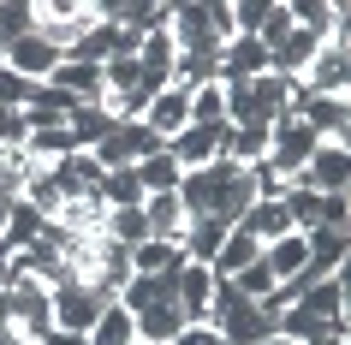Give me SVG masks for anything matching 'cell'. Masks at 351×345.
Listing matches in <instances>:
<instances>
[{
	"instance_id": "obj_13",
	"label": "cell",
	"mask_w": 351,
	"mask_h": 345,
	"mask_svg": "<svg viewBox=\"0 0 351 345\" xmlns=\"http://www.w3.org/2000/svg\"><path fill=\"white\" fill-rule=\"evenodd\" d=\"M262 72H268V48L256 36H232L221 48V84H250Z\"/></svg>"
},
{
	"instance_id": "obj_33",
	"label": "cell",
	"mask_w": 351,
	"mask_h": 345,
	"mask_svg": "<svg viewBox=\"0 0 351 345\" xmlns=\"http://www.w3.org/2000/svg\"><path fill=\"white\" fill-rule=\"evenodd\" d=\"M30 95H36V84H30V78H19V72H6V66H0V108H30Z\"/></svg>"
},
{
	"instance_id": "obj_39",
	"label": "cell",
	"mask_w": 351,
	"mask_h": 345,
	"mask_svg": "<svg viewBox=\"0 0 351 345\" xmlns=\"http://www.w3.org/2000/svg\"><path fill=\"white\" fill-rule=\"evenodd\" d=\"M310 345H346V333H333V327H328V333H322V340H310Z\"/></svg>"
},
{
	"instance_id": "obj_14",
	"label": "cell",
	"mask_w": 351,
	"mask_h": 345,
	"mask_svg": "<svg viewBox=\"0 0 351 345\" xmlns=\"http://www.w3.org/2000/svg\"><path fill=\"white\" fill-rule=\"evenodd\" d=\"M185 202H179V191H155V197H143V226L149 238H167V244H179V233H185Z\"/></svg>"
},
{
	"instance_id": "obj_7",
	"label": "cell",
	"mask_w": 351,
	"mask_h": 345,
	"mask_svg": "<svg viewBox=\"0 0 351 345\" xmlns=\"http://www.w3.org/2000/svg\"><path fill=\"white\" fill-rule=\"evenodd\" d=\"M226 131L232 126H185L179 137H167V155H173V167L179 173H197V167H208V161H221V149H226Z\"/></svg>"
},
{
	"instance_id": "obj_38",
	"label": "cell",
	"mask_w": 351,
	"mask_h": 345,
	"mask_svg": "<svg viewBox=\"0 0 351 345\" xmlns=\"http://www.w3.org/2000/svg\"><path fill=\"white\" fill-rule=\"evenodd\" d=\"M42 345H84V340H77V333H48Z\"/></svg>"
},
{
	"instance_id": "obj_22",
	"label": "cell",
	"mask_w": 351,
	"mask_h": 345,
	"mask_svg": "<svg viewBox=\"0 0 351 345\" xmlns=\"http://www.w3.org/2000/svg\"><path fill=\"white\" fill-rule=\"evenodd\" d=\"M256 256H262V244H256V238H244L239 226H232V233H226V244L215 250V262H208V274H215V280H232V274L250 268Z\"/></svg>"
},
{
	"instance_id": "obj_11",
	"label": "cell",
	"mask_w": 351,
	"mask_h": 345,
	"mask_svg": "<svg viewBox=\"0 0 351 345\" xmlns=\"http://www.w3.org/2000/svg\"><path fill=\"white\" fill-rule=\"evenodd\" d=\"M60 60H66V54H60V48H48L36 30H30V36H19V42H6V72L30 78V84H48Z\"/></svg>"
},
{
	"instance_id": "obj_2",
	"label": "cell",
	"mask_w": 351,
	"mask_h": 345,
	"mask_svg": "<svg viewBox=\"0 0 351 345\" xmlns=\"http://www.w3.org/2000/svg\"><path fill=\"white\" fill-rule=\"evenodd\" d=\"M315 143H322V137H315V131L304 126L298 113H286V119H274V126H268V161H262V167H268L280 185H292L298 173L310 167Z\"/></svg>"
},
{
	"instance_id": "obj_8",
	"label": "cell",
	"mask_w": 351,
	"mask_h": 345,
	"mask_svg": "<svg viewBox=\"0 0 351 345\" xmlns=\"http://www.w3.org/2000/svg\"><path fill=\"white\" fill-rule=\"evenodd\" d=\"M298 179L310 185V191H322V197H339L351 185V143H315L310 167H304Z\"/></svg>"
},
{
	"instance_id": "obj_37",
	"label": "cell",
	"mask_w": 351,
	"mask_h": 345,
	"mask_svg": "<svg viewBox=\"0 0 351 345\" xmlns=\"http://www.w3.org/2000/svg\"><path fill=\"white\" fill-rule=\"evenodd\" d=\"M0 345H30V340H24V333H19L12 322H0Z\"/></svg>"
},
{
	"instance_id": "obj_9",
	"label": "cell",
	"mask_w": 351,
	"mask_h": 345,
	"mask_svg": "<svg viewBox=\"0 0 351 345\" xmlns=\"http://www.w3.org/2000/svg\"><path fill=\"white\" fill-rule=\"evenodd\" d=\"M208 292H215V274L203 262H185L167 274V298L185 309V322H208Z\"/></svg>"
},
{
	"instance_id": "obj_16",
	"label": "cell",
	"mask_w": 351,
	"mask_h": 345,
	"mask_svg": "<svg viewBox=\"0 0 351 345\" xmlns=\"http://www.w3.org/2000/svg\"><path fill=\"white\" fill-rule=\"evenodd\" d=\"M131 322H137V340H143V345H173V333L185 327V309H179L173 298H167V304H149V309H137Z\"/></svg>"
},
{
	"instance_id": "obj_15",
	"label": "cell",
	"mask_w": 351,
	"mask_h": 345,
	"mask_svg": "<svg viewBox=\"0 0 351 345\" xmlns=\"http://www.w3.org/2000/svg\"><path fill=\"white\" fill-rule=\"evenodd\" d=\"M226 233H232V226H221V220L215 215H191L185 220V233H179V250H185V262H215V250H221L226 244Z\"/></svg>"
},
{
	"instance_id": "obj_29",
	"label": "cell",
	"mask_w": 351,
	"mask_h": 345,
	"mask_svg": "<svg viewBox=\"0 0 351 345\" xmlns=\"http://www.w3.org/2000/svg\"><path fill=\"white\" fill-rule=\"evenodd\" d=\"M66 126H72L77 149H95V143H101V137L113 131V119H108L101 108H72V119H66Z\"/></svg>"
},
{
	"instance_id": "obj_28",
	"label": "cell",
	"mask_w": 351,
	"mask_h": 345,
	"mask_svg": "<svg viewBox=\"0 0 351 345\" xmlns=\"http://www.w3.org/2000/svg\"><path fill=\"white\" fill-rule=\"evenodd\" d=\"M119 304L137 316V309H149V304H167V274L161 280H149V274H131L125 286H119Z\"/></svg>"
},
{
	"instance_id": "obj_3",
	"label": "cell",
	"mask_w": 351,
	"mask_h": 345,
	"mask_svg": "<svg viewBox=\"0 0 351 345\" xmlns=\"http://www.w3.org/2000/svg\"><path fill=\"white\" fill-rule=\"evenodd\" d=\"M48 298H54V333H77V340H84V333L95 327V316H101V309L113 304L108 292H101V286H90V280L54 286Z\"/></svg>"
},
{
	"instance_id": "obj_35",
	"label": "cell",
	"mask_w": 351,
	"mask_h": 345,
	"mask_svg": "<svg viewBox=\"0 0 351 345\" xmlns=\"http://www.w3.org/2000/svg\"><path fill=\"white\" fill-rule=\"evenodd\" d=\"M24 137H30L24 113L19 108H0V149H24Z\"/></svg>"
},
{
	"instance_id": "obj_27",
	"label": "cell",
	"mask_w": 351,
	"mask_h": 345,
	"mask_svg": "<svg viewBox=\"0 0 351 345\" xmlns=\"http://www.w3.org/2000/svg\"><path fill=\"white\" fill-rule=\"evenodd\" d=\"M24 202H30V209H36L42 220H48V215L60 209V202H66V185H60V173H54V167H42L36 179H30V191H24Z\"/></svg>"
},
{
	"instance_id": "obj_40",
	"label": "cell",
	"mask_w": 351,
	"mask_h": 345,
	"mask_svg": "<svg viewBox=\"0 0 351 345\" xmlns=\"http://www.w3.org/2000/svg\"><path fill=\"white\" fill-rule=\"evenodd\" d=\"M6 220H12V202L0 197V238H6Z\"/></svg>"
},
{
	"instance_id": "obj_6",
	"label": "cell",
	"mask_w": 351,
	"mask_h": 345,
	"mask_svg": "<svg viewBox=\"0 0 351 345\" xmlns=\"http://www.w3.org/2000/svg\"><path fill=\"white\" fill-rule=\"evenodd\" d=\"M155 149H161V137H155L143 119H131V126H113L108 137L90 149V155H95V167H101V173H113V167H137L143 155H155Z\"/></svg>"
},
{
	"instance_id": "obj_19",
	"label": "cell",
	"mask_w": 351,
	"mask_h": 345,
	"mask_svg": "<svg viewBox=\"0 0 351 345\" xmlns=\"http://www.w3.org/2000/svg\"><path fill=\"white\" fill-rule=\"evenodd\" d=\"M185 268V250L179 244H167V238H143L137 250H131V274H149V280H161V274Z\"/></svg>"
},
{
	"instance_id": "obj_36",
	"label": "cell",
	"mask_w": 351,
	"mask_h": 345,
	"mask_svg": "<svg viewBox=\"0 0 351 345\" xmlns=\"http://www.w3.org/2000/svg\"><path fill=\"white\" fill-rule=\"evenodd\" d=\"M173 345H221V333H215L208 322H185L179 333H173Z\"/></svg>"
},
{
	"instance_id": "obj_34",
	"label": "cell",
	"mask_w": 351,
	"mask_h": 345,
	"mask_svg": "<svg viewBox=\"0 0 351 345\" xmlns=\"http://www.w3.org/2000/svg\"><path fill=\"white\" fill-rule=\"evenodd\" d=\"M315 226H328V233H346V226H351V202H346V191H339V197H322V215H315Z\"/></svg>"
},
{
	"instance_id": "obj_17",
	"label": "cell",
	"mask_w": 351,
	"mask_h": 345,
	"mask_svg": "<svg viewBox=\"0 0 351 345\" xmlns=\"http://www.w3.org/2000/svg\"><path fill=\"white\" fill-rule=\"evenodd\" d=\"M239 233L256 238V244H274V238L292 233V220H286V209H280V202H262V197H256V202L239 215Z\"/></svg>"
},
{
	"instance_id": "obj_18",
	"label": "cell",
	"mask_w": 351,
	"mask_h": 345,
	"mask_svg": "<svg viewBox=\"0 0 351 345\" xmlns=\"http://www.w3.org/2000/svg\"><path fill=\"white\" fill-rule=\"evenodd\" d=\"M262 262L274 274V286L280 280H298L304 262H310V244H304V233H286V238H274V244H262Z\"/></svg>"
},
{
	"instance_id": "obj_42",
	"label": "cell",
	"mask_w": 351,
	"mask_h": 345,
	"mask_svg": "<svg viewBox=\"0 0 351 345\" xmlns=\"http://www.w3.org/2000/svg\"><path fill=\"white\" fill-rule=\"evenodd\" d=\"M131 345H143V340H131Z\"/></svg>"
},
{
	"instance_id": "obj_20",
	"label": "cell",
	"mask_w": 351,
	"mask_h": 345,
	"mask_svg": "<svg viewBox=\"0 0 351 345\" xmlns=\"http://www.w3.org/2000/svg\"><path fill=\"white\" fill-rule=\"evenodd\" d=\"M72 119V102L60 90H48V84H36V95H30V108H24V126L30 131H60Z\"/></svg>"
},
{
	"instance_id": "obj_26",
	"label": "cell",
	"mask_w": 351,
	"mask_h": 345,
	"mask_svg": "<svg viewBox=\"0 0 351 345\" xmlns=\"http://www.w3.org/2000/svg\"><path fill=\"white\" fill-rule=\"evenodd\" d=\"M101 233L113 238V244H125V250H137L149 238V226H143V209H108V220H101Z\"/></svg>"
},
{
	"instance_id": "obj_10",
	"label": "cell",
	"mask_w": 351,
	"mask_h": 345,
	"mask_svg": "<svg viewBox=\"0 0 351 345\" xmlns=\"http://www.w3.org/2000/svg\"><path fill=\"white\" fill-rule=\"evenodd\" d=\"M48 90H60L72 108H101V66H90V60H60L54 78H48Z\"/></svg>"
},
{
	"instance_id": "obj_25",
	"label": "cell",
	"mask_w": 351,
	"mask_h": 345,
	"mask_svg": "<svg viewBox=\"0 0 351 345\" xmlns=\"http://www.w3.org/2000/svg\"><path fill=\"white\" fill-rule=\"evenodd\" d=\"M191 126H226V84H197L191 90Z\"/></svg>"
},
{
	"instance_id": "obj_31",
	"label": "cell",
	"mask_w": 351,
	"mask_h": 345,
	"mask_svg": "<svg viewBox=\"0 0 351 345\" xmlns=\"http://www.w3.org/2000/svg\"><path fill=\"white\" fill-rule=\"evenodd\" d=\"M286 36H292V6H286V0H268V19H262L256 42L268 48V54H274V48H280Z\"/></svg>"
},
{
	"instance_id": "obj_41",
	"label": "cell",
	"mask_w": 351,
	"mask_h": 345,
	"mask_svg": "<svg viewBox=\"0 0 351 345\" xmlns=\"http://www.w3.org/2000/svg\"><path fill=\"white\" fill-rule=\"evenodd\" d=\"M262 345H298V340H286V333H268V340H262Z\"/></svg>"
},
{
	"instance_id": "obj_32",
	"label": "cell",
	"mask_w": 351,
	"mask_h": 345,
	"mask_svg": "<svg viewBox=\"0 0 351 345\" xmlns=\"http://www.w3.org/2000/svg\"><path fill=\"white\" fill-rule=\"evenodd\" d=\"M226 12H232V36H256L268 19V0H226Z\"/></svg>"
},
{
	"instance_id": "obj_1",
	"label": "cell",
	"mask_w": 351,
	"mask_h": 345,
	"mask_svg": "<svg viewBox=\"0 0 351 345\" xmlns=\"http://www.w3.org/2000/svg\"><path fill=\"white\" fill-rule=\"evenodd\" d=\"M292 113V78L262 72L250 84H226V126H274Z\"/></svg>"
},
{
	"instance_id": "obj_24",
	"label": "cell",
	"mask_w": 351,
	"mask_h": 345,
	"mask_svg": "<svg viewBox=\"0 0 351 345\" xmlns=\"http://www.w3.org/2000/svg\"><path fill=\"white\" fill-rule=\"evenodd\" d=\"M131 173H137V185H143V197H155V191H179V167H173V155H167V149L143 155Z\"/></svg>"
},
{
	"instance_id": "obj_5",
	"label": "cell",
	"mask_w": 351,
	"mask_h": 345,
	"mask_svg": "<svg viewBox=\"0 0 351 345\" xmlns=\"http://www.w3.org/2000/svg\"><path fill=\"white\" fill-rule=\"evenodd\" d=\"M351 90V48L346 42H322L315 60L298 78V95H346Z\"/></svg>"
},
{
	"instance_id": "obj_23",
	"label": "cell",
	"mask_w": 351,
	"mask_h": 345,
	"mask_svg": "<svg viewBox=\"0 0 351 345\" xmlns=\"http://www.w3.org/2000/svg\"><path fill=\"white\" fill-rule=\"evenodd\" d=\"M95 197L108 202V209H143V185H137V173H131V167H113V173H101Z\"/></svg>"
},
{
	"instance_id": "obj_12",
	"label": "cell",
	"mask_w": 351,
	"mask_h": 345,
	"mask_svg": "<svg viewBox=\"0 0 351 345\" xmlns=\"http://www.w3.org/2000/svg\"><path fill=\"white\" fill-rule=\"evenodd\" d=\"M143 126L155 131L161 143H167V137H179V131L191 126V90H185V84H167V90L143 108Z\"/></svg>"
},
{
	"instance_id": "obj_30",
	"label": "cell",
	"mask_w": 351,
	"mask_h": 345,
	"mask_svg": "<svg viewBox=\"0 0 351 345\" xmlns=\"http://www.w3.org/2000/svg\"><path fill=\"white\" fill-rule=\"evenodd\" d=\"M30 30H36V12H30L24 0H0V48L19 42V36H30Z\"/></svg>"
},
{
	"instance_id": "obj_21",
	"label": "cell",
	"mask_w": 351,
	"mask_h": 345,
	"mask_svg": "<svg viewBox=\"0 0 351 345\" xmlns=\"http://www.w3.org/2000/svg\"><path fill=\"white\" fill-rule=\"evenodd\" d=\"M131 340H137V322H131V309L119 304V298H113V304L95 316V327L84 333V345H131Z\"/></svg>"
},
{
	"instance_id": "obj_4",
	"label": "cell",
	"mask_w": 351,
	"mask_h": 345,
	"mask_svg": "<svg viewBox=\"0 0 351 345\" xmlns=\"http://www.w3.org/2000/svg\"><path fill=\"white\" fill-rule=\"evenodd\" d=\"M292 113L322 143H346L351 137V102L346 95H298V84H292Z\"/></svg>"
}]
</instances>
